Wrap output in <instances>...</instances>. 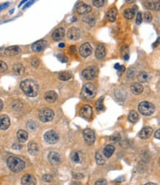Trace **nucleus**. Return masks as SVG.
I'll use <instances>...</instances> for the list:
<instances>
[{"instance_id": "nucleus-1", "label": "nucleus", "mask_w": 160, "mask_h": 185, "mask_svg": "<svg viewBox=\"0 0 160 185\" xmlns=\"http://www.w3.org/2000/svg\"><path fill=\"white\" fill-rule=\"evenodd\" d=\"M20 88L26 96L29 97H36L39 92V86L35 81L32 79H26L20 84Z\"/></svg>"}, {"instance_id": "nucleus-2", "label": "nucleus", "mask_w": 160, "mask_h": 185, "mask_svg": "<svg viewBox=\"0 0 160 185\" xmlns=\"http://www.w3.org/2000/svg\"><path fill=\"white\" fill-rule=\"evenodd\" d=\"M7 164L9 169L15 173L21 172L25 167V164L21 158L16 156H10L7 159Z\"/></svg>"}, {"instance_id": "nucleus-3", "label": "nucleus", "mask_w": 160, "mask_h": 185, "mask_svg": "<svg viewBox=\"0 0 160 185\" xmlns=\"http://www.w3.org/2000/svg\"><path fill=\"white\" fill-rule=\"evenodd\" d=\"M97 90L95 86L92 83H87L83 85L80 92V96L84 100H92L96 96Z\"/></svg>"}, {"instance_id": "nucleus-4", "label": "nucleus", "mask_w": 160, "mask_h": 185, "mask_svg": "<svg viewBox=\"0 0 160 185\" xmlns=\"http://www.w3.org/2000/svg\"><path fill=\"white\" fill-rule=\"evenodd\" d=\"M138 110L140 113L144 115H151L154 113L155 107L152 103L147 101L140 102L138 105Z\"/></svg>"}, {"instance_id": "nucleus-5", "label": "nucleus", "mask_w": 160, "mask_h": 185, "mask_svg": "<svg viewBox=\"0 0 160 185\" xmlns=\"http://www.w3.org/2000/svg\"><path fill=\"white\" fill-rule=\"evenodd\" d=\"M54 117V112L52 109L45 107L40 110L39 114V118L43 122H48L52 121Z\"/></svg>"}, {"instance_id": "nucleus-6", "label": "nucleus", "mask_w": 160, "mask_h": 185, "mask_svg": "<svg viewBox=\"0 0 160 185\" xmlns=\"http://www.w3.org/2000/svg\"><path fill=\"white\" fill-rule=\"evenodd\" d=\"M98 74V69L95 67V66H89V67H86L84 69L82 72V76L85 79L87 80H90L95 78Z\"/></svg>"}, {"instance_id": "nucleus-7", "label": "nucleus", "mask_w": 160, "mask_h": 185, "mask_svg": "<svg viewBox=\"0 0 160 185\" xmlns=\"http://www.w3.org/2000/svg\"><path fill=\"white\" fill-rule=\"evenodd\" d=\"M83 137L84 142L87 145H92V144L95 142V133L91 129H85L83 132Z\"/></svg>"}, {"instance_id": "nucleus-8", "label": "nucleus", "mask_w": 160, "mask_h": 185, "mask_svg": "<svg viewBox=\"0 0 160 185\" xmlns=\"http://www.w3.org/2000/svg\"><path fill=\"white\" fill-rule=\"evenodd\" d=\"M44 138L47 143L54 144L58 141V134L54 130H49L44 135Z\"/></svg>"}, {"instance_id": "nucleus-9", "label": "nucleus", "mask_w": 160, "mask_h": 185, "mask_svg": "<svg viewBox=\"0 0 160 185\" xmlns=\"http://www.w3.org/2000/svg\"><path fill=\"white\" fill-rule=\"evenodd\" d=\"M93 110L89 105H86L81 107L80 110V115L86 120H90L92 117Z\"/></svg>"}, {"instance_id": "nucleus-10", "label": "nucleus", "mask_w": 160, "mask_h": 185, "mask_svg": "<svg viewBox=\"0 0 160 185\" xmlns=\"http://www.w3.org/2000/svg\"><path fill=\"white\" fill-rule=\"evenodd\" d=\"M92 51V47L89 43H83L80 47V54L82 57L86 58L91 55Z\"/></svg>"}, {"instance_id": "nucleus-11", "label": "nucleus", "mask_w": 160, "mask_h": 185, "mask_svg": "<svg viewBox=\"0 0 160 185\" xmlns=\"http://www.w3.org/2000/svg\"><path fill=\"white\" fill-rule=\"evenodd\" d=\"M21 185H36V179L35 176L31 174H26L21 178Z\"/></svg>"}, {"instance_id": "nucleus-12", "label": "nucleus", "mask_w": 160, "mask_h": 185, "mask_svg": "<svg viewBox=\"0 0 160 185\" xmlns=\"http://www.w3.org/2000/svg\"><path fill=\"white\" fill-rule=\"evenodd\" d=\"M47 47V42L44 40H39L32 44V50L35 52H41L43 51Z\"/></svg>"}, {"instance_id": "nucleus-13", "label": "nucleus", "mask_w": 160, "mask_h": 185, "mask_svg": "<svg viewBox=\"0 0 160 185\" xmlns=\"http://www.w3.org/2000/svg\"><path fill=\"white\" fill-rule=\"evenodd\" d=\"M76 11L79 14H85L89 13L92 11V8L83 2H79L77 5Z\"/></svg>"}, {"instance_id": "nucleus-14", "label": "nucleus", "mask_w": 160, "mask_h": 185, "mask_svg": "<svg viewBox=\"0 0 160 185\" xmlns=\"http://www.w3.org/2000/svg\"><path fill=\"white\" fill-rule=\"evenodd\" d=\"M80 30L75 27L71 28L68 31V33H67V37L70 40H76L80 37Z\"/></svg>"}, {"instance_id": "nucleus-15", "label": "nucleus", "mask_w": 160, "mask_h": 185, "mask_svg": "<svg viewBox=\"0 0 160 185\" xmlns=\"http://www.w3.org/2000/svg\"><path fill=\"white\" fill-rule=\"evenodd\" d=\"M11 125V120L10 118L5 114H2L0 117V128L2 130H7Z\"/></svg>"}, {"instance_id": "nucleus-16", "label": "nucleus", "mask_w": 160, "mask_h": 185, "mask_svg": "<svg viewBox=\"0 0 160 185\" xmlns=\"http://www.w3.org/2000/svg\"><path fill=\"white\" fill-rule=\"evenodd\" d=\"M153 133V129L150 127H146V128H143L141 130V131L140 132L139 136L141 139L146 140L149 138L151 137V135H152Z\"/></svg>"}, {"instance_id": "nucleus-17", "label": "nucleus", "mask_w": 160, "mask_h": 185, "mask_svg": "<svg viewBox=\"0 0 160 185\" xmlns=\"http://www.w3.org/2000/svg\"><path fill=\"white\" fill-rule=\"evenodd\" d=\"M65 35V31L63 28H58L54 31V32L52 34V38L54 41L57 42V41L61 40L63 37Z\"/></svg>"}, {"instance_id": "nucleus-18", "label": "nucleus", "mask_w": 160, "mask_h": 185, "mask_svg": "<svg viewBox=\"0 0 160 185\" xmlns=\"http://www.w3.org/2000/svg\"><path fill=\"white\" fill-rule=\"evenodd\" d=\"M20 53V48L18 46H11L5 49L4 54L7 57H14Z\"/></svg>"}, {"instance_id": "nucleus-19", "label": "nucleus", "mask_w": 160, "mask_h": 185, "mask_svg": "<svg viewBox=\"0 0 160 185\" xmlns=\"http://www.w3.org/2000/svg\"><path fill=\"white\" fill-rule=\"evenodd\" d=\"M48 160L52 164L56 165L60 163L61 158L58 153H56V152H51V153H49Z\"/></svg>"}, {"instance_id": "nucleus-20", "label": "nucleus", "mask_w": 160, "mask_h": 185, "mask_svg": "<svg viewBox=\"0 0 160 185\" xmlns=\"http://www.w3.org/2000/svg\"><path fill=\"white\" fill-rule=\"evenodd\" d=\"M105 47L103 44H99L97 47L96 50H95V56H96L97 59H102L105 57Z\"/></svg>"}, {"instance_id": "nucleus-21", "label": "nucleus", "mask_w": 160, "mask_h": 185, "mask_svg": "<svg viewBox=\"0 0 160 185\" xmlns=\"http://www.w3.org/2000/svg\"><path fill=\"white\" fill-rule=\"evenodd\" d=\"M44 99L47 102L49 103H52V102H55L58 99V94L56 93L53 90H50L44 94Z\"/></svg>"}, {"instance_id": "nucleus-22", "label": "nucleus", "mask_w": 160, "mask_h": 185, "mask_svg": "<svg viewBox=\"0 0 160 185\" xmlns=\"http://www.w3.org/2000/svg\"><path fill=\"white\" fill-rule=\"evenodd\" d=\"M148 9L160 11V1H148L145 4Z\"/></svg>"}, {"instance_id": "nucleus-23", "label": "nucleus", "mask_w": 160, "mask_h": 185, "mask_svg": "<svg viewBox=\"0 0 160 185\" xmlns=\"http://www.w3.org/2000/svg\"><path fill=\"white\" fill-rule=\"evenodd\" d=\"M117 15H118V10L116 8H112L110 10H108V12L106 13V19L110 21H115L116 20Z\"/></svg>"}, {"instance_id": "nucleus-24", "label": "nucleus", "mask_w": 160, "mask_h": 185, "mask_svg": "<svg viewBox=\"0 0 160 185\" xmlns=\"http://www.w3.org/2000/svg\"><path fill=\"white\" fill-rule=\"evenodd\" d=\"M131 90L135 95H140L143 91V87L140 83L136 82V83H133L131 85Z\"/></svg>"}, {"instance_id": "nucleus-25", "label": "nucleus", "mask_w": 160, "mask_h": 185, "mask_svg": "<svg viewBox=\"0 0 160 185\" xmlns=\"http://www.w3.org/2000/svg\"><path fill=\"white\" fill-rule=\"evenodd\" d=\"M39 148L36 143L30 142L28 144V152L32 156H36L39 153Z\"/></svg>"}, {"instance_id": "nucleus-26", "label": "nucleus", "mask_w": 160, "mask_h": 185, "mask_svg": "<svg viewBox=\"0 0 160 185\" xmlns=\"http://www.w3.org/2000/svg\"><path fill=\"white\" fill-rule=\"evenodd\" d=\"M70 158L71 160L75 163H80L82 161L81 155H80V153H79L78 151H77V150H74V151H72V153H71Z\"/></svg>"}, {"instance_id": "nucleus-27", "label": "nucleus", "mask_w": 160, "mask_h": 185, "mask_svg": "<svg viewBox=\"0 0 160 185\" xmlns=\"http://www.w3.org/2000/svg\"><path fill=\"white\" fill-rule=\"evenodd\" d=\"M13 70H14V73L16 75H23L24 73V67L22 64L17 63L14 64L13 67Z\"/></svg>"}, {"instance_id": "nucleus-28", "label": "nucleus", "mask_w": 160, "mask_h": 185, "mask_svg": "<svg viewBox=\"0 0 160 185\" xmlns=\"http://www.w3.org/2000/svg\"><path fill=\"white\" fill-rule=\"evenodd\" d=\"M17 138L20 142H24L27 140L28 134L25 130H19L17 132Z\"/></svg>"}, {"instance_id": "nucleus-29", "label": "nucleus", "mask_w": 160, "mask_h": 185, "mask_svg": "<svg viewBox=\"0 0 160 185\" xmlns=\"http://www.w3.org/2000/svg\"><path fill=\"white\" fill-rule=\"evenodd\" d=\"M115 147L113 145L108 144L107 146L105 147L104 150H103V154L106 158H109L111 156V155L113 154L114 152H115Z\"/></svg>"}, {"instance_id": "nucleus-30", "label": "nucleus", "mask_w": 160, "mask_h": 185, "mask_svg": "<svg viewBox=\"0 0 160 185\" xmlns=\"http://www.w3.org/2000/svg\"><path fill=\"white\" fill-rule=\"evenodd\" d=\"M139 119V115L135 110H131L128 114V120L131 123H136Z\"/></svg>"}, {"instance_id": "nucleus-31", "label": "nucleus", "mask_w": 160, "mask_h": 185, "mask_svg": "<svg viewBox=\"0 0 160 185\" xmlns=\"http://www.w3.org/2000/svg\"><path fill=\"white\" fill-rule=\"evenodd\" d=\"M72 77V73L68 71H64V72H61L58 74V79L61 81H67L70 80V79Z\"/></svg>"}, {"instance_id": "nucleus-32", "label": "nucleus", "mask_w": 160, "mask_h": 185, "mask_svg": "<svg viewBox=\"0 0 160 185\" xmlns=\"http://www.w3.org/2000/svg\"><path fill=\"white\" fill-rule=\"evenodd\" d=\"M135 14V11L131 8H128V9H125L123 12V16L125 19H132L134 16Z\"/></svg>"}, {"instance_id": "nucleus-33", "label": "nucleus", "mask_w": 160, "mask_h": 185, "mask_svg": "<svg viewBox=\"0 0 160 185\" xmlns=\"http://www.w3.org/2000/svg\"><path fill=\"white\" fill-rule=\"evenodd\" d=\"M138 80H139L140 82H142V83H145L148 80V73L146 72H141L140 73V74L138 75L137 76Z\"/></svg>"}, {"instance_id": "nucleus-34", "label": "nucleus", "mask_w": 160, "mask_h": 185, "mask_svg": "<svg viewBox=\"0 0 160 185\" xmlns=\"http://www.w3.org/2000/svg\"><path fill=\"white\" fill-rule=\"evenodd\" d=\"M95 159H96L97 164H98V165L105 164V159L103 158V156L100 154V152H97L96 153V155H95Z\"/></svg>"}, {"instance_id": "nucleus-35", "label": "nucleus", "mask_w": 160, "mask_h": 185, "mask_svg": "<svg viewBox=\"0 0 160 185\" xmlns=\"http://www.w3.org/2000/svg\"><path fill=\"white\" fill-rule=\"evenodd\" d=\"M23 107V103L22 102H21L20 100H16L14 101V103L12 105V107L16 110H20Z\"/></svg>"}, {"instance_id": "nucleus-36", "label": "nucleus", "mask_w": 160, "mask_h": 185, "mask_svg": "<svg viewBox=\"0 0 160 185\" xmlns=\"http://www.w3.org/2000/svg\"><path fill=\"white\" fill-rule=\"evenodd\" d=\"M103 99L104 97L102 96L100 97L99 99L96 102V108L98 110H103L104 109V106H103Z\"/></svg>"}, {"instance_id": "nucleus-37", "label": "nucleus", "mask_w": 160, "mask_h": 185, "mask_svg": "<svg viewBox=\"0 0 160 185\" xmlns=\"http://www.w3.org/2000/svg\"><path fill=\"white\" fill-rule=\"evenodd\" d=\"M83 21L84 22H86L89 23V24H94V23H95V18L93 17V16H89V15H87V16H84L83 18Z\"/></svg>"}, {"instance_id": "nucleus-38", "label": "nucleus", "mask_w": 160, "mask_h": 185, "mask_svg": "<svg viewBox=\"0 0 160 185\" xmlns=\"http://www.w3.org/2000/svg\"><path fill=\"white\" fill-rule=\"evenodd\" d=\"M30 64H31V65L33 66V67H39V64H40V60H39L38 58L33 57V58H32V59H31Z\"/></svg>"}, {"instance_id": "nucleus-39", "label": "nucleus", "mask_w": 160, "mask_h": 185, "mask_svg": "<svg viewBox=\"0 0 160 185\" xmlns=\"http://www.w3.org/2000/svg\"><path fill=\"white\" fill-rule=\"evenodd\" d=\"M57 58L61 62H64V63H65V62H68V58L66 57L64 54H58L57 55Z\"/></svg>"}, {"instance_id": "nucleus-40", "label": "nucleus", "mask_w": 160, "mask_h": 185, "mask_svg": "<svg viewBox=\"0 0 160 185\" xmlns=\"http://www.w3.org/2000/svg\"><path fill=\"white\" fill-rule=\"evenodd\" d=\"M92 3H93L94 5L97 8H100L104 5L105 1L104 0H93L92 1Z\"/></svg>"}, {"instance_id": "nucleus-41", "label": "nucleus", "mask_w": 160, "mask_h": 185, "mask_svg": "<svg viewBox=\"0 0 160 185\" xmlns=\"http://www.w3.org/2000/svg\"><path fill=\"white\" fill-rule=\"evenodd\" d=\"M143 18H144V20L146 22H150L152 19V15L150 12H146L143 14Z\"/></svg>"}, {"instance_id": "nucleus-42", "label": "nucleus", "mask_w": 160, "mask_h": 185, "mask_svg": "<svg viewBox=\"0 0 160 185\" xmlns=\"http://www.w3.org/2000/svg\"><path fill=\"white\" fill-rule=\"evenodd\" d=\"M143 21V15L140 12H139L136 15V24H140L141 22Z\"/></svg>"}, {"instance_id": "nucleus-43", "label": "nucleus", "mask_w": 160, "mask_h": 185, "mask_svg": "<svg viewBox=\"0 0 160 185\" xmlns=\"http://www.w3.org/2000/svg\"><path fill=\"white\" fill-rule=\"evenodd\" d=\"M0 64H1V67H0V71H1V73L5 71V70H7V68H8L7 64H6L5 62H3V61H1V62H0Z\"/></svg>"}, {"instance_id": "nucleus-44", "label": "nucleus", "mask_w": 160, "mask_h": 185, "mask_svg": "<svg viewBox=\"0 0 160 185\" xmlns=\"http://www.w3.org/2000/svg\"><path fill=\"white\" fill-rule=\"evenodd\" d=\"M42 179L44 181H46V182H50L51 181H52V177L50 176V175L49 174H45L43 176Z\"/></svg>"}, {"instance_id": "nucleus-45", "label": "nucleus", "mask_w": 160, "mask_h": 185, "mask_svg": "<svg viewBox=\"0 0 160 185\" xmlns=\"http://www.w3.org/2000/svg\"><path fill=\"white\" fill-rule=\"evenodd\" d=\"M120 139V135L118 133H115V134H114L111 137V141H115V142H116V141H118Z\"/></svg>"}, {"instance_id": "nucleus-46", "label": "nucleus", "mask_w": 160, "mask_h": 185, "mask_svg": "<svg viewBox=\"0 0 160 185\" xmlns=\"http://www.w3.org/2000/svg\"><path fill=\"white\" fill-rule=\"evenodd\" d=\"M95 185H107V181L104 178H100L95 182Z\"/></svg>"}, {"instance_id": "nucleus-47", "label": "nucleus", "mask_w": 160, "mask_h": 185, "mask_svg": "<svg viewBox=\"0 0 160 185\" xmlns=\"http://www.w3.org/2000/svg\"><path fill=\"white\" fill-rule=\"evenodd\" d=\"M134 73H135V70H133V68H131L129 70H128V74H127V77H128V78H131V77H133V76H134Z\"/></svg>"}, {"instance_id": "nucleus-48", "label": "nucleus", "mask_w": 160, "mask_h": 185, "mask_svg": "<svg viewBox=\"0 0 160 185\" xmlns=\"http://www.w3.org/2000/svg\"><path fill=\"white\" fill-rule=\"evenodd\" d=\"M21 148H22V145L18 142L14 143V144H13V148H14V150H19V149H21Z\"/></svg>"}, {"instance_id": "nucleus-49", "label": "nucleus", "mask_w": 160, "mask_h": 185, "mask_svg": "<svg viewBox=\"0 0 160 185\" xmlns=\"http://www.w3.org/2000/svg\"><path fill=\"white\" fill-rule=\"evenodd\" d=\"M125 66H123V65L120 66V69H119V70H118V75H120V74H121V73H123L125 71Z\"/></svg>"}, {"instance_id": "nucleus-50", "label": "nucleus", "mask_w": 160, "mask_h": 185, "mask_svg": "<svg viewBox=\"0 0 160 185\" xmlns=\"http://www.w3.org/2000/svg\"><path fill=\"white\" fill-rule=\"evenodd\" d=\"M154 136L156 138L160 140V129H159V130H157L156 132H155Z\"/></svg>"}, {"instance_id": "nucleus-51", "label": "nucleus", "mask_w": 160, "mask_h": 185, "mask_svg": "<svg viewBox=\"0 0 160 185\" xmlns=\"http://www.w3.org/2000/svg\"><path fill=\"white\" fill-rule=\"evenodd\" d=\"M159 42H160V38H158V39H157V40H156V42H154V44H153V47H156V46H157L158 44H159Z\"/></svg>"}, {"instance_id": "nucleus-52", "label": "nucleus", "mask_w": 160, "mask_h": 185, "mask_svg": "<svg viewBox=\"0 0 160 185\" xmlns=\"http://www.w3.org/2000/svg\"><path fill=\"white\" fill-rule=\"evenodd\" d=\"M70 50L72 51V53H75L76 52V47H75V46H74V45H72V46H70Z\"/></svg>"}, {"instance_id": "nucleus-53", "label": "nucleus", "mask_w": 160, "mask_h": 185, "mask_svg": "<svg viewBox=\"0 0 160 185\" xmlns=\"http://www.w3.org/2000/svg\"><path fill=\"white\" fill-rule=\"evenodd\" d=\"M8 5H9V2H6V3H5V4L2 5H1V11L3 9V8H5V7L8 6Z\"/></svg>"}, {"instance_id": "nucleus-54", "label": "nucleus", "mask_w": 160, "mask_h": 185, "mask_svg": "<svg viewBox=\"0 0 160 185\" xmlns=\"http://www.w3.org/2000/svg\"><path fill=\"white\" fill-rule=\"evenodd\" d=\"M71 185H82V184L80 182H79V181H74V182L72 183Z\"/></svg>"}, {"instance_id": "nucleus-55", "label": "nucleus", "mask_w": 160, "mask_h": 185, "mask_svg": "<svg viewBox=\"0 0 160 185\" xmlns=\"http://www.w3.org/2000/svg\"><path fill=\"white\" fill-rule=\"evenodd\" d=\"M33 1H30V2H28V3H27V5H25V6H24V8H26L29 7V6H30V5H31V4H33Z\"/></svg>"}, {"instance_id": "nucleus-56", "label": "nucleus", "mask_w": 160, "mask_h": 185, "mask_svg": "<svg viewBox=\"0 0 160 185\" xmlns=\"http://www.w3.org/2000/svg\"><path fill=\"white\" fill-rule=\"evenodd\" d=\"M120 64H118V63H117L116 64H115V68L116 69V70H119V69H120Z\"/></svg>"}, {"instance_id": "nucleus-57", "label": "nucleus", "mask_w": 160, "mask_h": 185, "mask_svg": "<svg viewBox=\"0 0 160 185\" xmlns=\"http://www.w3.org/2000/svg\"><path fill=\"white\" fill-rule=\"evenodd\" d=\"M64 46H65V44H64V43H60V44H58V47H64Z\"/></svg>"}, {"instance_id": "nucleus-58", "label": "nucleus", "mask_w": 160, "mask_h": 185, "mask_svg": "<svg viewBox=\"0 0 160 185\" xmlns=\"http://www.w3.org/2000/svg\"><path fill=\"white\" fill-rule=\"evenodd\" d=\"M0 104H1V107H0V110H2V108H3V102H2V100H0Z\"/></svg>"}, {"instance_id": "nucleus-59", "label": "nucleus", "mask_w": 160, "mask_h": 185, "mask_svg": "<svg viewBox=\"0 0 160 185\" xmlns=\"http://www.w3.org/2000/svg\"><path fill=\"white\" fill-rule=\"evenodd\" d=\"M145 185H157L156 184H155V183H152V182H149V183H147Z\"/></svg>"}, {"instance_id": "nucleus-60", "label": "nucleus", "mask_w": 160, "mask_h": 185, "mask_svg": "<svg viewBox=\"0 0 160 185\" xmlns=\"http://www.w3.org/2000/svg\"><path fill=\"white\" fill-rule=\"evenodd\" d=\"M27 2V1H22V2H21L20 3V5H19V6H20L21 4H23V3H24V2Z\"/></svg>"}, {"instance_id": "nucleus-61", "label": "nucleus", "mask_w": 160, "mask_h": 185, "mask_svg": "<svg viewBox=\"0 0 160 185\" xmlns=\"http://www.w3.org/2000/svg\"><path fill=\"white\" fill-rule=\"evenodd\" d=\"M125 2H132L133 1H125Z\"/></svg>"}, {"instance_id": "nucleus-62", "label": "nucleus", "mask_w": 160, "mask_h": 185, "mask_svg": "<svg viewBox=\"0 0 160 185\" xmlns=\"http://www.w3.org/2000/svg\"><path fill=\"white\" fill-rule=\"evenodd\" d=\"M13 12H14V10H11V12H10V13H11H11H13Z\"/></svg>"}, {"instance_id": "nucleus-63", "label": "nucleus", "mask_w": 160, "mask_h": 185, "mask_svg": "<svg viewBox=\"0 0 160 185\" xmlns=\"http://www.w3.org/2000/svg\"><path fill=\"white\" fill-rule=\"evenodd\" d=\"M159 166H160V158H159Z\"/></svg>"}]
</instances>
